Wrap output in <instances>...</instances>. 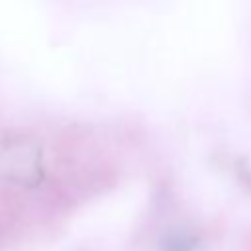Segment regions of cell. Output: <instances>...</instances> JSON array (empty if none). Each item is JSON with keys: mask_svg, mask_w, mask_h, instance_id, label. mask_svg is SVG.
I'll return each instance as SVG.
<instances>
[{"mask_svg": "<svg viewBox=\"0 0 251 251\" xmlns=\"http://www.w3.org/2000/svg\"><path fill=\"white\" fill-rule=\"evenodd\" d=\"M192 247H194V241L186 235H173L165 243L167 251H192Z\"/></svg>", "mask_w": 251, "mask_h": 251, "instance_id": "obj_1", "label": "cell"}]
</instances>
